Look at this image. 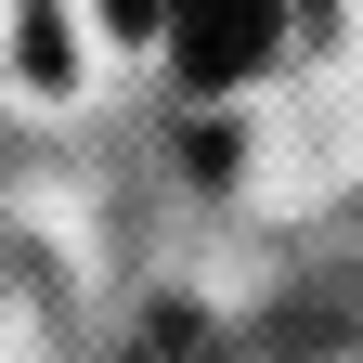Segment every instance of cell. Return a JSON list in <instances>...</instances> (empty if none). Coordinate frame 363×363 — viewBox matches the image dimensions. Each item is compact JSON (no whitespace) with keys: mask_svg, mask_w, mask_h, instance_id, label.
Here are the masks:
<instances>
[{"mask_svg":"<svg viewBox=\"0 0 363 363\" xmlns=\"http://www.w3.org/2000/svg\"><path fill=\"white\" fill-rule=\"evenodd\" d=\"M272 52V13H195L182 26V78H247Z\"/></svg>","mask_w":363,"mask_h":363,"instance_id":"cell-1","label":"cell"},{"mask_svg":"<svg viewBox=\"0 0 363 363\" xmlns=\"http://www.w3.org/2000/svg\"><path fill=\"white\" fill-rule=\"evenodd\" d=\"M130 363H220V337H208L182 298H156V311H143V337H130Z\"/></svg>","mask_w":363,"mask_h":363,"instance_id":"cell-2","label":"cell"}]
</instances>
